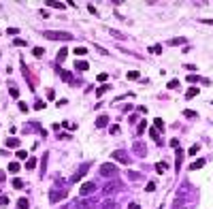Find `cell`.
Segmentation results:
<instances>
[{
  "instance_id": "cell-28",
  "label": "cell",
  "mask_w": 213,
  "mask_h": 209,
  "mask_svg": "<svg viewBox=\"0 0 213 209\" xmlns=\"http://www.w3.org/2000/svg\"><path fill=\"white\" fill-rule=\"evenodd\" d=\"M187 81H190V83H196V81H202L198 75H187Z\"/></svg>"
},
{
  "instance_id": "cell-50",
  "label": "cell",
  "mask_w": 213,
  "mask_h": 209,
  "mask_svg": "<svg viewBox=\"0 0 213 209\" xmlns=\"http://www.w3.org/2000/svg\"><path fill=\"white\" fill-rule=\"evenodd\" d=\"M211 105H213V103H211Z\"/></svg>"
},
{
  "instance_id": "cell-11",
  "label": "cell",
  "mask_w": 213,
  "mask_h": 209,
  "mask_svg": "<svg viewBox=\"0 0 213 209\" xmlns=\"http://www.w3.org/2000/svg\"><path fill=\"white\" fill-rule=\"evenodd\" d=\"M75 68H77V71H87L90 64H87V62H83V60H79V62H75Z\"/></svg>"
},
{
  "instance_id": "cell-16",
  "label": "cell",
  "mask_w": 213,
  "mask_h": 209,
  "mask_svg": "<svg viewBox=\"0 0 213 209\" xmlns=\"http://www.w3.org/2000/svg\"><path fill=\"white\" fill-rule=\"evenodd\" d=\"M17 207H19V209H28V207H30L28 198H19V201H17Z\"/></svg>"
},
{
  "instance_id": "cell-44",
  "label": "cell",
  "mask_w": 213,
  "mask_h": 209,
  "mask_svg": "<svg viewBox=\"0 0 213 209\" xmlns=\"http://www.w3.org/2000/svg\"><path fill=\"white\" fill-rule=\"evenodd\" d=\"M47 98L53 100V98H56V92H53V90H49V92H47Z\"/></svg>"
},
{
  "instance_id": "cell-36",
  "label": "cell",
  "mask_w": 213,
  "mask_h": 209,
  "mask_svg": "<svg viewBox=\"0 0 213 209\" xmlns=\"http://www.w3.org/2000/svg\"><path fill=\"white\" fill-rule=\"evenodd\" d=\"M17 107H19V111H21V113H26V111H28V105H26V103H21V100H19V105H17Z\"/></svg>"
},
{
  "instance_id": "cell-48",
  "label": "cell",
  "mask_w": 213,
  "mask_h": 209,
  "mask_svg": "<svg viewBox=\"0 0 213 209\" xmlns=\"http://www.w3.org/2000/svg\"><path fill=\"white\" fill-rule=\"evenodd\" d=\"M98 81H107V73H100L98 75Z\"/></svg>"
},
{
  "instance_id": "cell-13",
  "label": "cell",
  "mask_w": 213,
  "mask_h": 209,
  "mask_svg": "<svg viewBox=\"0 0 213 209\" xmlns=\"http://www.w3.org/2000/svg\"><path fill=\"white\" fill-rule=\"evenodd\" d=\"M134 152H136L138 156H145V145H143V143H134Z\"/></svg>"
},
{
  "instance_id": "cell-18",
  "label": "cell",
  "mask_w": 213,
  "mask_h": 209,
  "mask_svg": "<svg viewBox=\"0 0 213 209\" xmlns=\"http://www.w3.org/2000/svg\"><path fill=\"white\" fill-rule=\"evenodd\" d=\"M45 5H49V7H53V9H66V5H64V2H58V0H56V2H51V0H49V2H45Z\"/></svg>"
},
{
  "instance_id": "cell-42",
  "label": "cell",
  "mask_w": 213,
  "mask_h": 209,
  "mask_svg": "<svg viewBox=\"0 0 213 209\" xmlns=\"http://www.w3.org/2000/svg\"><path fill=\"white\" fill-rule=\"evenodd\" d=\"M102 209H117V207H115V203H111V201H109V203H105V207H102Z\"/></svg>"
},
{
  "instance_id": "cell-46",
  "label": "cell",
  "mask_w": 213,
  "mask_h": 209,
  "mask_svg": "<svg viewBox=\"0 0 213 209\" xmlns=\"http://www.w3.org/2000/svg\"><path fill=\"white\" fill-rule=\"evenodd\" d=\"M0 205H9V196H0Z\"/></svg>"
},
{
  "instance_id": "cell-2",
  "label": "cell",
  "mask_w": 213,
  "mask_h": 209,
  "mask_svg": "<svg viewBox=\"0 0 213 209\" xmlns=\"http://www.w3.org/2000/svg\"><path fill=\"white\" fill-rule=\"evenodd\" d=\"M117 190H122V181H120V179H111V181H107V183H105V188H102L105 194H115Z\"/></svg>"
},
{
  "instance_id": "cell-38",
  "label": "cell",
  "mask_w": 213,
  "mask_h": 209,
  "mask_svg": "<svg viewBox=\"0 0 213 209\" xmlns=\"http://www.w3.org/2000/svg\"><path fill=\"white\" fill-rule=\"evenodd\" d=\"M177 85H179V81H177V79H173V81H169V85H166V88H169V90H173V88H177Z\"/></svg>"
},
{
  "instance_id": "cell-4",
  "label": "cell",
  "mask_w": 213,
  "mask_h": 209,
  "mask_svg": "<svg viewBox=\"0 0 213 209\" xmlns=\"http://www.w3.org/2000/svg\"><path fill=\"white\" fill-rule=\"evenodd\" d=\"M115 173H117V167L111 164V162H105V164L100 167V175H102V177H111V175H115Z\"/></svg>"
},
{
  "instance_id": "cell-29",
  "label": "cell",
  "mask_w": 213,
  "mask_h": 209,
  "mask_svg": "<svg viewBox=\"0 0 213 209\" xmlns=\"http://www.w3.org/2000/svg\"><path fill=\"white\" fill-rule=\"evenodd\" d=\"M85 54H87L85 47H77V49H75V56H85Z\"/></svg>"
},
{
  "instance_id": "cell-26",
  "label": "cell",
  "mask_w": 213,
  "mask_h": 209,
  "mask_svg": "<svg viewBox=\"0 0 213 209\" xmlns=\"http://www.w3.org/2000/svg\"><path fill=\"white\" fill-rule=\"evenodd\" d=\"M107 90H109V85H100V88L96 90V96H102V94H105Z\"/></svg>"
},
{
  "instance_id": "cell-25",
  "label": "cell",
  "mask_w": 213,
  "mask_h": 209,
  "mask_svg": "<svg viewBox=\"0 0 213 209\" xmlns=\"http://www.w3.org/2000/svg\"><path fill=\"white\" fill-rule=\"evenodd\" d=\"M13 188L21 190V188H23V181H21V179H13Z\"/></svg>"
},
{
  "instance_id": "cell-35",
  "label": "cell",
  "mask_w": 213,
  "mask_h": 209,
  "mask_svg": "<svg viewBox=\"0 0 213 209\" xmlns=\"http://www.w3.org/2000/svg\"><path fill=\"white\" fill-rule=\"evenodd\" d=\"M128 175H130V179H132V181H136V179L141 177V173H136V171H130Z\"/></svg>"
},
{
  "instance_id": "cell-31",
  "label": "cell",
  "mask_w": 213,
  "mask_h": 209,
  "mask_svg": "<svg viewBox=\"0 0 213 209\" xmlns=\"http://www.w3.org/2000/svg\"><path fill=\"white\" fill-rule=\"evenodd\" d=\"M149 51H151V54H160V51H162V47H160V45H151Z\"/></svg>"
},
{
  "instance_id": "cell-41",
  "label": "cell",
  "mask_w": 213,
  "mask_h": 209,
  "mask_svg": "<svg viewBox=\"0 0 213 209\" xmlns=\"http://www.w3.org/2000/svg\"><path fill=\"white\" fill-rule=\"evenodd\" d=\"M183 43V38H173V41H169V45H181Z\"/></svg>"
},
{
  "instance_id": "cell-34",
  "label": "cell",
  "mask_w": 213,
  "mask_h": 209,
  "mask_svg": "<svg viewBox=\"0 0 213 209\" xmlns=\"http://www.w3.org/2000/svg\"><path fill=\"white\" fill-rule=\"evenodd\" d=\"M138 77H141V75H138L136 71H130V73H128V79H132V81H134V79H138Z\"/></svg>"
},
{
  "instance_id": "cell-49",
  "label": "cell",
  "mask_w": 213,
  "mask_h": 209,
  "mask_svg": "<svg viewBox=\"0 0 213 209\" xmlns=\"http://www.w3.org/2000/svg\"><path fill=\"white\" fill-rule=\"evenodd\" d=\"M128 209H138V205H136V203H130V205H128Z\"/></svg>"
},
{
  "instance_id": "cell-5",
  "label": "cell",
  "mask_w": 213,
  "mask_h": 209,
  "mask_svg": "<svg viewBox=\"0 0 213 209\" xmlns=\"http://www.w3.org/2000/svg\"><path fill=\"white\" fill-rule=\"evenodd\" d=\"M94 190H96V183H94V181H87V183H83V186H81L79 194H81V196H92V194H94Z\"/></svg>"
},
{
  "instance_id": "cell-23",
  "label": "cell",
  "mask_w": 213,
  "mask_h": 209,
  "mask_svg": "<svg viewBox=\"0 0 213 209\" xmlns=\"http://www.w3.org/2000/svg\"><path fill=\"white\" fill-rule=\"evenodd\" d=\"M15 158H19V160H23V158H28V152H26V149H17Z\"/></svg>"
},
{
  "instance_id": "cell-9",
  "label": "cell",
  "mask_w": 213,
  "mask_h": 209,
  "mask_svg": "<svg viewBox=\"0 0 213 209\" xmlns=\"http://www.w3.org/2000/svg\"><path fill=\"white\" fill-rule=\"evenodd\" d=\"M109 124V115H98V120H96V126L98 128H105Z\"/></svg>"
},
{
  "instance_id": "cell-45",
  "label": "cell",
  "mask_w": 213,
  "mask_h": 209,
  "mask_svg": "<svg viewBox=\"0 0 213 209\" xmlns=\"http://www.w3.org/2000/svg\"><path fill=\"white\" fill-rule=\"evenodd\" d=\"M92 205H94V201H92V198H90V201H83V203H81V207H92Z\"/></svg>"
},
{
  "instance_id": "cell-15",
  "label": "cell",
  "mask_w": 213,
  "mask_h": 209,
  "mask_svg": "<svg viewBox=\"0 0 213 209\" xmlns=\"http://www.w3.org/2000/svg\"><path fill=\"white\" fill-rule=\"evenodd\" d=\"M34 167H36V158H28V160H26V169L32 171Z\"/></svg>"
},
{
  "instance_id": "cell-22",
  "label": "cell",
  "mask_w": 213,
  "mask_h": 209,
  "mask_svg": "<svg viewBox=\"0 0 213 209\" xmlns=\"http://www.w3.org/2000/svg\"><path fill=\"white\" fill-rule=\"evenodd\" d=\"M145 128H147V122H145V120H141V124L136 126V132H138V134H141V132H145Z\"/></svg>"
},
{
  "instance_id": "cell-17",
  "label": "cell",
  "mask_w": 213,
  "mask_h": 209,
  "mask_svg": "<svg viewBox=\"0 0 213 209\" xmlns=\"http://www.w3.org/2000/svg\"><path fill=\"white\" fill-rule=\"evenodd\" d=\"M196 94H198V88H190V90L185 92V98H194Z\"/></svg>"
},
{
  "instance_id": "cell-10",
  "label": "cell",
  "mask_w": 213,
  "mask_h": 209,
  "mask_svg": "<svg viewBox=\"0 0 213 209\" xmlns=\"http://www.w3.org/2000/svg\"><path fill=\"white\" fill-rule=\"evenodd\" d=\"M66 56H68V49H66V47H62V49L58 51V64H60V62H64V60H66Z\"/></svg>"
},
{
  "instance_id": "cell-43",
  "label": "cell",
  "mask_w": 213,
  "mask_h": 209,
  "mask_svg": "<svg viewBox=\"0 0 213 209\" xmlns=\"http://www.w3.org/2000/svg\"><path fill=\"white\" fill-rule=\"evenodd\" d=\"M171 147H173V149H179V141H177V139H173V141H171Z\"/></svg>"
},
{
  "instance_id": "cell-32",
  "label": "cell",
  "mask_w": 213,
  "mask_h": 209,
  "mask_svg": "<svg viewBox=\"0 0 213 209\" xmlns=\"http://www.w3.org/2000/svg\"><path fill=\"white\" fill-rule=\"evenodd\" d=\"M183 115H185V118H196V111H190V109H185V111H183Z\"/></svg>"
},
{
  "instance_id": "cell-8",
  "label": "cell",
  "mask_w": 213,
  "mask_h": 209,
  "mask_svg": "<svg viewBox=\"0 0 213 209\" xmlns=\"http://www.w3.org/2000/svg\"><path fill=\"white\" fill-rule=\"evenodd\" d=\"M205 162H207L205 158H198L196 162H192V164H190V171H196V169H202V167H205Z\"/></svg>"
},
{
  "instance_id": "cell-30",
  "label": "cell",
  "mask_w": 213,
  "mask_h": 209,
  "mask_svg": "<svg viewBox=\"0 0 213 209\" xmlns=\"http://www.w3.org/2000/svg\"><path fill=\"white\" fill-rule=\"evenodd\" d=\"M34 109H36V111L45 109V100H36V103H34Z\"/></svg>"
},
{
  "instance_id": "cell-40",
  "label": "cell",
  "mask_w": 213,
  "mask_h": 209,
  "mask_svg": "<svg viewBox=\"0 0 213 209\" xmlns=\"http://www.w3.org/2000/svg\"><path fill=\"white\" fill-rule=\"evenodd\" d=\"M145 190H147V192H154V190H156V183H154V181H149V183H147V188H145Z\"/></svg>"
},
{
  "instance_id": "cell-1",
  "label": "cell",
  "mask_w": 213,
  "mask_h": 209,
  "mask_svg": "<svg viewBox=\"0 0 213 209\" xmlns=\"http://www.w3.org/2000/svg\"><path fill=\"white\" fill-rule=\"evenodd\" d=\"M43 36L49 38V41H70V38H73L70 32H60V30H45Z\"/></svg>"
},
{
  "instance_id": "cell-19",
  "label": "cell",
  "mask_w": 213,
  "mask_h": 209,
  "mask_svg": "<svg viewBox=\"0 0 213 209\" xmlns=\"http://www.w3.org/2000/svg\"><path fill=\"white\" fill-rule=\"evenodd\" d=\"M154 126H156V130H158V132H162V130H164V122H162L160 118H156V122H154Z\"/></svg>"
},
{
  "instance_id": "cell-21",
  "label": "cell",
  "mask_w": 213,
  "mask_h": 209,
  "mask_svg": "<svg viewBox=\"0 0 213 209\" xmlns=\"http://www.w3.org/2000/svg\"><path fill=\"white\" fill-rule=\"evenodd\" d=\"M43 54H45L43 47H34V49H32V56H36V58H43Z\"/></svg>"
},
{
  "instance_id": "cell-39",
  "label": "cell",
  "mask_w": 213,
  "mask_h": 209,
  "mask_svg": "<svg viewBox=\"0 0 213 209\" xmlns=\"http://www.w3.org/2000/svg\"><path fill=\"white\" fill-rule=\"evenodd\" d=\"M13 45H17V47L21 45V47H23V45H26V41H23V38H15V41H13Z\"/></svg>"
},
{
  "instance_id": "cell-12",
  "label": "cell",
  "mask_w": 213,
  "mask_h": 209,
  "mask_svg": "<svg viewBox=\"0 0 213 209\" xmlns=\"http://www.w3.org/2000/svg\"><path fill=\"white\" fill-rule=\"evenodd\" d=\"M7 147H19V139H15V137L7 139Z\"/></svg>"
},
{
  "instance_id": "cell-47",
  "label": "cell",
  "mask_w": 213,
  "mask_h": 209,
  "mask_svg": "<svg viewBox=\"0 0 213 209\" xmlns=\"http://www.w3.org/2000/svg\"><path fill=\"white\" fill-rule=\"evenodd\" d=\"M158 137H160V132H158L156 128H151V139H158Z\"/></svg>"
},
{
  "instance_id": "cell-7",
  "label": "cell",
  "mask_w": 213,
  "mask_h": 209,
  "mask_svg": "<svg viewBox=\"0 0 213 209\" xmlns=\"http://www.w3.org/2000/svg\"><path fill=\"white\" fill-rule=\"evenodd\" d=\"M62 198H66V192H64V190H53V192L49 194V201H51V203L62 201Z\"/></svg>"
},
{
  "instance_id": "cell-24",
  "label": "cell",
  "mask_w": 213,
  "mask_h": 209,
  "mask_svg": "<svg viewBox=\"0 0 213 209\" xmlns=\"http://www.w3.org/2000/svg\"><path fill=\"white\" fill-rule=\"evenodd\" d=\"M19 171V162H11L9 164V173H17Z\"/></svg>"
},
{
  "instance_id": "cell-51",
  "label": "cell",
  "mask_w": 213,
  "mask_h": 209,
  "mask_svg": "<svg viewBox=\"0 0 213 209\" xmlns=\"http://www.w3.org/2000/svg\"><path fill=\"white\" fill-rule=\"evenodd\" d=\"M181 209H183V207H181Z\"/></svg>"
},
{
  "instance_id": "cell-37",
  "label": "cell",
  "mask_w": 213,
  "mask_h": 209,
  "mask_svg": "<svg viewBox=\"0 0 213 209\" xmlns=\"http://www.w3.org/2000/svg\"><path fill=\"white\" fill-rule=\"evenodd\" d=\"M9 92H11V96H13V98H17V96H19V90H17L15 85H13V88H11Z\"/></svg>"
},
{
  "instance_id": "cell-27",
  "label": "cell",
  "mask_w": 213,
  "mask_h": 209,
  "mask_svg": "<svg viewBox=\"0 0 213 209\" xmlns=\"http://www.w3.org/2000/svg\"><path fill=\"white\" fill-rule=\"evenodd\" d=\"M109 34H111V36H115V38H126L122 32H117V30H109Z\"/></svg>"
},
{
  "instance_id": "cell-3",
  "label": "cell",
  "mask_w": 213,
  "mask_h": 209,
  "mask_svg": "<svg viewBox=\"0 0 213 209\" xmlns=\"http://www.w3.org/2000/svg\"><path fill=\"white\" fill-rule=\"evenodd\" d=\"M90 167H92V160H90V162H83V164L79 167V171H77V173H75L73 177H70V183H75V181H79V179H81V177H83V175H85V173L90 171Z\"/></svg>"
},
{
  "instance_id": "cell-6",
  "label": "cell",
  "mask_w": 213,
  "mask_h": 209,
  "mask_svg": "<svg viewBox=\"0 0 213 209\" xmlns=\"http://www.w3.org/2000/svg\"><path fill=\"white\" fill-rule=\"evenodd\" d=\"M111 158H115L117 162H122V164H130V158L126 156V152H124V149H115V152L111 154Z\"/></svg>"
},
{
  "instance_id": "cell-14",
  "label": "cell",
  "mask_w": 213,
  "mask_h": 209,
  "mask_svg": "<svg viewBox=\"0 0 213 209\" xmlns=\"http://www.w3.org/2000/svg\"><path fill=\"white\" fill-rule=\"evenodd\" d=\"M166 169H169L166 162H158V164H156V171H158V173H166Z\"/></svg>"
},
{
  "instance_id": "cell-33",
  "label": "cell",
  "mask_w": 213,
  "mask_h": 209,
  "mask_svg": "<svg viewBox=\"0 0 213 209\" xmlns=\"http://www.w3.org/2000/svg\"><path fill=\"white\" fill-rule=\"evenodd\" d=\"M198 149H200V145H192L190 149H187V154H190V156H194V154H196Z\"/></svg>"
},
{
  "instance_id": "cell-20",
  "label": "cell",
  "mask_w": 213,
  "mask_h": 209,
  "mask_svg": "<svg viewBox=\"0 0 213 209\" xmlns=\"http://www.w3.org/2000/svg\"><path fill=\"white\" fill-rule=\"evenodd\" d=\"M58 73L62 75V79H64V81H68V83H73V77L68 75V71H58Z\"/></svg>"
}]
</instances>
